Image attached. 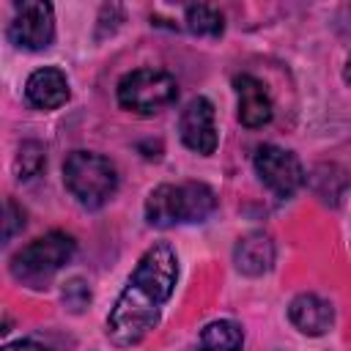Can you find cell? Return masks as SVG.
<instances>
[{
  "mask_svg": "<svg viewBox=\"0 0 351 351\" xmlns=\"http://www.w3.org/2000/svg\"><path fill=\"white\" fill-rule=\"evenodd\" d=\"M346 82H351V58H348V63H346Z\"/></svg>",
  "mask_w": 351,
  "mask_h": 351,
  "instance_id": "ac0fdd59",
  "label": "cell"
},
{
  "mask_svg": "<svg viewBox=\"0 0 351 351\" xmlns=\"http://www.w3.org/2000/svg\"><path fill=\"white\" fill-rule=\"evenodd\" d=\"M178 280V258L170 244L159 241L143 252L126 288L107 315V337L126 348L140 343L162 315Z\"/></svg>",
  "mask_w": 351,
  "mask_h": 351,
  "instance_id": "6da1fadb",
  "label": "cell"
},
{
  "mask_svg": "<svg viewBox=\"0 0 351 351\" xmlns=\"http://www.w3.org/2000/svg\"><path fill=\"white\" fill-rule=\"evenodd\" d=\"M255 173L277 197H291L304 181L299 156L293 151H285L271 143H266L255 151Z\"/></svg>",
  "mask_w": 351,
  "mask_h": 351,
  "instance_id": "8992f818",
  "label": "cell"
},
{
  "mask_svg": "<svg viewBox=\"0 0 351 351\" xmlns=\"http://www.w3.org/2000/svg\"><path fill=\"white\" fill-rule=\"evenodd\" d=\"M25 225V214H22V208H16V203L14 200H5V219H3V239L8 241L19 228Z\"/></svg>",
  "mask_w": 351,
  "mask_h": 351,
  "instance_id": "2e32d148",
  "label": "cell"
},
{
  "mask_svg": "<svg viewBox=\"0 0 351 351\" xmlns=\"http://www.w3.org/2000/svg\"><path fill=\"white\" fill-rule=\"evenodd\" d=\"M288 318H291V324L299 332L318 337V335H324L332 326L335 313H332V304L324 302L321 296H315V293H299L288 304Z\"/></svg>",
  "mask_w": 351,
  "mask_h": 351,
  "instance_id": "7c38bea8",
  "label": "cell"
},
{
  "mask_svg": "<svg viewBox=\"0 0 351 351\" xmlns=\"http://www.w3.org/2000/svg\"><path fill=\"white\" fill-rule=\"evenodd\" d=\"M236 99H239V121L247 129H261L271 121V99L261 80L250 74H239L233 80Z\"/></svg>",
  "mask_w": 351,
  "mask_h": 351,
  "instance_id": "9c48e42d",
  "label": "cell"
},
{
  "mask_svg": "<svg viewBox=\"0 0 351 351\" xmlns=\"http://www.w3.org/2000/svg\"><path fill=\"white\" fill-rule=\"evenodd\" d=\"M25 96L38 110H55L69 99V80L60 69H38L25 82Z\"/></svg>",
  "mask_w": 351,
  "mask_h": 351,
  "instance_id": "30bf717a",
  "label": "cell"
},
{
  "mask_svg": "<svg viewBox=\"0 0 351 351\" xmlns=\"http://www.w3.org/2000/svg\"><path fill=\"white\" fill-rule=\"evenodd\" d=\"M44 162H47V156H44V148L38 143H33V140L22 143L19 156H16V173H19V178L22 181L36 178L44 170Z\"/></svg>",
  "mask_w": 351,
  "mask_h": 351,
  "instance_id": "9a60e30c",
  "label": "cell"
},
{
  "mask_svg": "<svg viewBox=\"0 0 351 351\" xmlns=\"http://www.w3.org/2000/svg\"><path fill=\"white\" fill-rule=\"evenodd\" d=\"M244 343V332L236 321H211L203 326L200 340L192 351H239Z\"/></svg>",
  "mask_w": 351,
  "mask_h": 351,
  "instance_id": "4fadbf2b",
  "label": "cell"
},
{
  "mask_svg": "<svg viewBox=\"0 0 351 351\" xmlns=\"http://www.w3.org/2000/svg\"><path fill=\"white\" fill-rule=\"evenodd\" d=\"M63 181L80 206L99 208L112 197L118 186V173L107 156L90 151H74L63 162Z\"/></svg>",
  "mask_w": 351,
  "mask_h": 351,
  "instance_id": "3957f363",
  "label": "cell"
},
{
  "mask_svg": "<svg viewBox=\"0 0 351 351\" xmlns=\"http://www.w3.org/2000/svg\"><path fill=\"white\" fill-rule=\"evenodd\" d=\"M178 132H181V140L189 151L195 154H214L217 148V126H214V104L206 99V96H197L192 99L184 112H181V121H178Z\"/></svg>",
  "mask_w": 351,
  "mask_h": 351,
  "instance_id": "ba28073f",
  "label": "cell"
},
{
  "mask_svg": "<svg viewBox=\"0 0 351 351\" xmlns=\"http://www.w3.org/2000/svg\"><path fill=\"white\" fill-rule=\"evenodd\" d=\"M186 30L195 33V36H211V38H217L225 30V19L211 5H189L186 8Z\"/></svg>",
  "mask_w": 351,
  "mask_h": 351,
  "instance_id": "5bb4252c",
  "label": "cell"
},
{
  "mask_svg": "<svg viewBox=\"0 0 351 351\" xmlns=\"http://www.w3.org/2000/svg\"><path fill=\"white\" fill-rule=\"evenodd\" d=\"M178 96V82L159 69L129 71L118 82V104L137 115H154L170 107Z\"/></svg>",
  "mask_w": 351,
  "mask_h": 351,
  "instance_id": "5b68a950",
  "label": "cell"
},
{
  "mask_svg": "<svg viewBox=\"0 0 351 351\" xmlns=\"http://www.w3.org/2000/svg\"><path fill=\"white\" fill-rule=\"evenodd\" d=\"M74 250H77L74 236H69L63 230H49L44 236L33 239L27 247H22L11 258V271L16 280L38 285V282L49 280L63 263H69Z\"/></svg>",
  "mask_w": 351,
  "mask_h": 351,
  "instance_id": "277c9868",
  "label": "cell"
},
{
  "mask_svg": "<svg viewBox=\"0 0 351 351\" xmlns=\"http://www.w3.org/2000/svg\"><path fill=\"white\" fill-rule=\"evenodd\" d=\"M8 38L22 49H47L55 38V16L49 3H19L8 25Z\"/></svg>",
  "mask_w": 351,
  "mask_h": 351,
  "instance_id": "52a82bcc",
  "label": "cell"
},
{
  "mask_svg": "<svg viewBox=\"0 0 351 351\" xmlns=\"http://www.w3.org/2000/svg\"><path fill=\"white\" fill-rule=\"evenodd\" d=\"M233 263L241 274H250V277H258V274H266L274 263V241L269 233L263 230H252L247 236L239 239L236 250H233Z\"/></svg>",
  "mask_w": 351,
  "mask_h": 351,
  "instance_id": "8fae6325",
  "label": "cell"
},
{
  "mask_svg": "<svg viewBox=\"0 0 351 351\" xmlns=\"http://www.w3.org/2000/svg\"><path fill=\"white\" fill-rule=\"evenodd\" d=\"M217 208L211 186L200 181L162 184L145 200V219L154 228H173L184 222H203Z\"/></svg>",
  "mask_w": 351,
  "mask_h": 351,
  "instance_id": "7a4b0ae2",
  "label": "cell"
},
{
  "mask_svg": "<svg viewBox=\"0 0 351 351\" xmlns=\"http://www.w3.org/2000/svg\"><path fill=\"white\" fill-rule=\"evenodd\" d=\"M3 351H49V348L36 340H16V343H8Z\"/></svg>",
  "mask_w": 351,
  "mask_h": 351,
  "instance_id": "e0dca14e",
  "label": "cell"
}]
</instances>
